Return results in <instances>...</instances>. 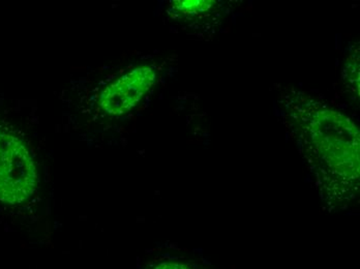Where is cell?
Wrapping results in <instances>:
<instances>
[{"mask_svg":"<svg viewBox=\"0 0 360 269\" xmlns=\"http://www.w3.org/2000/svg\"><path fill=\"white\" fill-rule=\"evenodd\" d=\"M302 122L307 159L321 187L331 199H349L359 187V129L350 118L330 109L309 110Z\"/></svg>","mask_w":360,"mask_h":269,"instance_id":"cell-1","label":"cell"},{"mask_svg":"<svg viewBox=\"0 0 360 269\" xmlns=\"http://www.w3.org/2000/svg\"><path fill=\"white\" fill-rule=\"evenodd\" d=\"M37 181L36 165L24 142L0 128V201L23 203L37 191Z\"/></svg>","mask_w":360,"mask_h":269,"instance_id":"cell-2","label":"cell"},{"mask_svg":"<svg viewBox=\"0 0 360 269\" xmlns=\"http://www.w3.org/2000/svg\"><path fill=\"white\" fill-rule=\"evenodd\" d=\"M155 71L150 67L133 70L103 91L100 105L108 114L129 112L141 100L155 82Z\"/></svg>","mask_w":360,"mask_h":269,"instance_id":"cell-3","label":"cell"},{"mask_svg":"<svg viewBox=\"0 0 360 269\" xmlns=\"http://www.w3.org/2000/svg\"><path fill=\"white\" fill-rule=\"evenodd\" d=\"M216 1H205V0H193V1H173L172 8L176 12L184 15H196L200 13L210 12L216 6Z\"/></svg>","mask_w":360,"mask_h":269,"instance_id":"cell-4","label":"cell"},{"mask_svg":"<svg viewBox=\"0 0 360 269\" xmlns=\"http://www.w3.org/2000/svg\"><path fill=\"white\" fill-rule=\"evenodd\" d=\"M153 269H190L184 264L179 263V262H162L158 264Z\"/></svg>","mask_w":360,"mask_h":269,"instance_id":"cell-5","label":"cell"}]
</instances>
